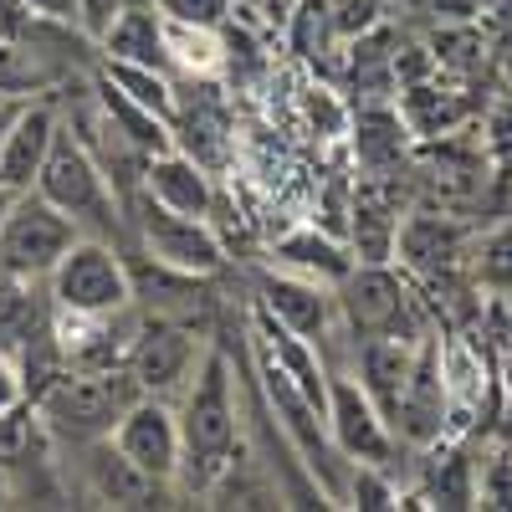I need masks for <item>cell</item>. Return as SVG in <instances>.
I'll return each mask as SVG.
<instances>
[{
  "label": "cell",
  "instance_id": "26",
  "mask_svg": "<svg viewBox=\"0 0 512 512\" xmlns=\"http://www.w3.org/2000/svg\"><path fill=\"white\" fill-rule=\"evenodd\" d=\"M169 21H195V26H221L231 16V0H159Z\"/></svg>",
  "mask_w": 512,
  "mask_h": 512
},
{
  "label": "cell",
  "instance_id": "11",
  "mask_svg": "<svg viewBox=\"0 0 512 512\" xmlns=\"http://www.w3.org/2000/svg\"><path fill=\"white\" fill-rule=\"evenodd\" d=\"M195 364H200L195 333H185L175 323H139L134 344H128V354H123V369L139 384V395H159V400L185 390Z\"/></svg>",
  "mask_w": 512,
  "mask_h": 512
},
{
  "label": "cell",
  "instance_id": "5",
  "mask_svg": "<svg viewBox=\"0 0 512 512\" xmlns=\"http://www.w3.org/2000/svg\"><path fill=\"white\" fill-rule=\"evenodd\" d=\"M41 200H52L62 216H72L82 231H108L118 221V195L108 185V175L98 169V159L88 154V144H82L72 128H57L52 139V154L47 164H41V175L31 185Z\"/></svg>",
  "mask_w": 512,
  "mask_h": 512
},
{
  "label": "cell",
  "instance_id": "19",
  "mask_svg": "<svg viewBox=\"0 0 512 512\" xmlns=\"http://www.w3.org/2000/svg\"><path fill=\"white\" fill-rule=\"evenodd\" d=\"M103 57L108 62H139V67H159L169 72V57H164V16L154 6H123L118 21L103 31ZM175 77V72H169Z\"/></svg>",
  "mask_w": 512,
  "mask_h": 512
},
{
  "label": "cell",
  "instance_id": "6",
  "mask_svg": "<svg viewBox=\"0 0 512 512\" xmlns=\"http://www.w3.org/2000/svg\"><path fill=\"white\" fill-rule=\"evenodd\" d=\"M82 236V226L52 200H41L36 190L11 195L6 216H0V272L26 277V282H47V272L62 262V251Z\"/></svg>",
  "mask_w": 512,
  "mask_h": 512
},
{
  "label": "cell",
  "instance_id": "22",
  "mask_svg": "<svg viewBox=\"0 0 512 512\" xmlns=\"http://www.w3.org/2000/svg\"><path fill=\"white\" fill-rule=\"evenodd\" d=\"M349 128H354V159L369 169V175L374 169H395L405 144H410V123L384 103H364Z\"/></svg>",
  "mask_w": 512,
  "mask_h": 512
},
{
  "label": "cell",
  "instance_id": "3",
  "mask_svg": "<svg viewBox=\"0 0 512 512\" xmlns=\"http://www.w3.org/2000/svg\"><path fill=\"white\" fill-rule=\"evenodd\" d=\"M134 400H139V384L128 379L123 364L118 369H62L36 395V410L67 441H103Z\"/></svg>",
  "mask_w": 512,
  "mask_h": 512
},
{
  "label": "cell",
  "instance_id": "29",
  "mask_svg": "<svg viewBox=\"0 0 512 512\" xmlns=\"http://www.w3.org/2000/svg\"><path fill=\"white\" fill-rule=\"evenodd\" d=\"M31 16L41 21H52V26H77V11H72V0H26Z\"/></svg>",
  "mask_w": 512,
  "mask_h": 512
},
{
  "label": "cell",
  "instance_id": "20",
  "mask_svg": "<svg viewBox=\"0 0 512 512\" xmlns=\"http://www.w3.org/2000/svg\"><path fill=\"white\" fill-rule=\"evenodd\" d=\"M88 482L98 492V502H113V507H144L159 482H149L134 461H123V451L103 436V441H88Z\"/></svg>",
  "mask_w": 512,
  "mask_h": 512
},
{
  "label": "cell",
  "instance_id": "1",
  "mask_svg": "<svg viewBox=\"0 0 512 512\" xmlns=\"http://www.w3.org/2000/svg\"><path fill=\"white\" fill-rule=\"evenodd\" d=\"M175 420H180L175 482H185V492H210L216 482H226L241 451V420H236V374L221 349L200 354Z\"/></svg>",
  "mask_w": 512,
  "mask_h": 512
},
{
  "label": "cell",
  "instance_id": "8",
  "mask_svg": "<svg viewBox=\"0 0 512 512\" xmlns=\"http://www.w3.org/2000/svg\"><path fill=\"white\" fill-rule=\"evenodd\" d=\"M323 420H328L333 451L344 456V461L390 466V456H395L400 441H395V431H390V420L379 415V405L364 395L359 379L328 369V405H323Z\"/></svg>",
  "mask_w": 512,
  "mask_h": 512
},
{
  "label": "cell",
  "instance_id": "31",
  "mask_svg": "<svg viewBox=\"0 0 512 512\" xmlns=\"http://www.w3.org/2000/svg\"><path fill=\"white\" fill-rule=\"evenodd\" d=\"M6 205H11V190H0V216H6Z\"/></svg>",
  "mask_w": 512,
  "mask_h": 512
},
{
  "label": "cell",
  "instance_id": "14",
  "mask_svg": "<svg viewBox=\"0 0 512 512\" xmlns=\"http://www.w3.org/2000/svg\"><path fill=\"white\" fill-rule=\"evenodd\" d=\"M384 175H390V169L364 175L354 200H349V251H354V262H395V236H400V221H405V200Z\"/></svg>",
  "mask_w": 512,
  "mask_h": 512
},
{
  "label": "cell",
  "instance_id": "15",
  "mask_svg": "<svg viewBox=\"0 0 512 512\" xmlns=\"http://www.w3.org/2000/svg\"><path fill=\"white\" fill-rule=\"evenodd\" d=\"M256 308L272 313L282 328H292L297 338H308V344H323L333 318H338V297L333 287H318L308 277H292V272H267L262 287H256Z\"/></svg>",
  "mask_w": 512,
  "mask_h": 512
},
{
  "label": "cell",
  "instance_id": "28",
  "mask_svg": "<svg viewBox=\"0 0 512 512\" xmlns=\"http://www.w3.org/2000/svg\"><path fill=\"white\" fill-rule=\"evenodd\" d=\"M26 405V379H21V364L11 354H0V415H11Z\"/></svg>",
  "mask_w": 512,
  "mask_h": 512
},
{
  "label": "cell",
  "instance_id": "2",
  "mask_svg": "<svg viewBox=\"0 0 512 512\" xmlns=\"http://www.w3.org/2000/svg\"><path fill=\"white\" fill-rule=\"evenodd\" d=\"M338 318L359 338H400V344H425L431 328V308L410 277L390 272V262H354V272L333 287Z\"/></svg>",
  "mask_w": 512,
  "mask_h": 512
},
{
  "label": "cell",
  "instance_id": "7",
  "mask_svg": "<svg viewBox=\"0 0 512 512\" xmlns=\"http://www.w3.org/2000/svg\"><path fill=\"white\" fill-rule=\"evenodd\" d=\"M139 241L144 256L159 272H180V277H210L226 267V246L210 226V216H180V210H164L144 195L139 210Z\"/></svg>",
  "mask_w": 512,
  "mask_h": 512
},
{
  "label": "cell",
  "instance_id": "27",
  "mask_svg": "<svg viewBox=\"0 0 512 512\" xmlns=\"http://www.w3.org/2000/svg\"><path fill=\"white\" fill-rule=\"evenodd\" d=\"M128 6V0H72V11H77V31L88 36V41H103V31L118 21V11Z\"/></svg>",
  "mask_w": 512,
  "mask_h": 512
},
{
  "label": "cell",
  "instance_id": "9",
  "mask_svg": "<svg viewBox=\"0 0 512 512\" xmlns=\"http://www.w3.org/2000/svg\"><path fill=\"white\" fill-rule=\"evenodd\" d=\"M108 441L123 451V461H134L149 482L169 487L180 477V420H175V405H169V400L139 395L134 405L118 415Z\"/></svg>",
  "mask_w": 512,
  "mask_h": 512
},
{
  "label": "cell",
  "instance_id": "30",
  "mask_svg": "<svg viewBox=\"0 0 512 512\" xmlns=\"http://www.w3.org/2000/svg\"><path fill=\"white\" fill-rule=\"evenodd\" d=\"M16 98H0V139H6V128H11V118H16Z\"/></svg>",
  "mask_w": 512,
  "mask_h": 512
},
{
  "label": "cell",
  "instance_id": "17",
  "mask_svg": "<svg viewBox=\"0 0 512 512\" xmlns=\"http://www.w3.org/2000/svg\"><path fill=\"white\" fill-rule=\"evenodd\" d=\"M272 262H277V272L308 277L318 287H338V282L354 272V251L338 241V236L318 231V226H303V231H287L272 246Z\"/></svg>",
  "mask_w": 512,
  "mask_h": 512
},
{
  "label": "cell",
  "instance_id": "4",
  "mask_svg": "<svg viewBox=\"0 0 512 512\" xmlns=\"http://www.w3.org/2000/svg\"><path fill=\"white\" fill-rule=\"evenodd\" d=\"M47 292L57 313H118L134 308V267L103 236L82 231L47 272Z\"/></svg>",
  "mask_w": 512,
  "mask_h": 512
},
{
  "label": "cell",
  "instance_id": "24",
  "mask_svg": "<svg viewBox=\"0 0 512 512\" xmlns=\"http://www.w3.org/2000/svg\"><path fill=\"white\" fill-rule=\"evenodd\" d=\"M103 77L113 82L123 98H134L139 108H149L154 118H164L169 128H175L180 88H175V77H169V72H159V67H139V62H108V57H103Z\"/></svg>",
  "mask_w": 512,
  "mask_h": 512
},
{
  "label": "cell",
  "instance_id": "10",
  "mask_svg": "<svg viewBox=\"0 0 512 512\" xmlns=\"http://www.w3.org/2000/svg\"><path fill=\"white\" fill-rule=\"evenodd\" d=\"M395 262L415 287H451L466 262V226L446 210H410L395 236Z\"/></svg>",
  "mask_w": 512,
  "mask_h": 512
},
{
  "label": "cell",
  "instance_id": "12",
  "mask_svg": "<svg viewBox=\"0 0 512 512\" xmlns=\"http://www.w3.org/2000/svg\"><path fill=\"white\" fill-rule=\"evenodd\" d=\"M441 333H431L425 344H415V364L405 379V395L395 410V441L410 446H436L446 441V379H441Z\"/></svg>",
  "mask_w": 512,
  "mask_h": 512
},
{
  "label": "cell",
  "instance_id": "18",
  "mask_svg": "<svg viewBox=\"0 0 512 512\" xmlns=\"http://www.w3.org/2000/svg\"><path fill=\"white\" fill-rule=\"evenodd\" d=\"M36 26V21H31ZM62 82V67L57 57L41 47V36L26 31V36H0V98H47Z\"/></svg>",
  "mask_w": 512,
  "mask_h": 512
},
{
  "label": "cell",
  "instance_id": "21",
  "mask_svg": "<svg viewBox=\"0 0 512 512\" xmlns=\"http://www.w3.org/2000/svg\"><path fill=\"white\" fill-rule=\"evenodd\" d=\"M93 98H98V108L108 113V123H113L118 134L134 144L144 159H154V154H164V149H175V128H169L164 118H154L149 108H139L134 98H123L103 72L93 77Z\"/></svg>",
  "mask_w": 512,
  "mask_h": 512
},
{
  "label": "cell",
  "instance_id": "16",
  "mask_svg": "<svg viewBox=\"0 0 512 512\" xmlns=\"http://www.w3.org/2000/svg\"><path fill=\"white\" fill-rule=\"evenodd\" d=\"M144 195L164 210H180V216H210V205H216L210 169L185 149H164L144 164Z\"/></svg>",
  "mask_w": 512,
  "mask_h": 512
},
{
  "label": "cell",
  "instance_id": "23",
  "mask_svg": "<svg viewBox=\"0 0 512 512\" xmlns=\"http://www.w3.org/2000/svg\"><path fill=\"white\" fill-rule=\"evenodd\" d=\"M159 16H164V11H159ZM164 57H169V72L210 77V72L226 62L221 26H195V21H169V16H164Z\"/></svg>",
  "mask_w": 512,
  "mask_h": 512
},
{
  "label": "cell",
  "instance_id": "25",
  "mask_svg": "<svg viewBox=\"0 0 512 512\" xmlns=\"http://www.w3.org/2000/svg\"><path fill=\"white\" fill-rule=\"evenodd\" d=\"M477 282L487 292H512V231H497L477 256Z\"/></svg>",
  "mask_w": 512,
  "mask_h": 512
},
{
  "label": "cell",
  "instance_id": "13",
  "mask_svg": "<svg viewBox=\"0 0 512 512\" xmlns=\"http://www.w3.org/2000/svg\"><path fill=\"white\" fill-rule=\"evenodd\" d=\"M57 128H62V113L52 98H26L6 128V139H0V190H31L36 175H41V164H47L52 154V139H57Z\"/></svg>",
  "mask_w": 512,
  "mask_h": 512
}]
</instances>
